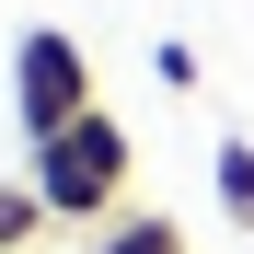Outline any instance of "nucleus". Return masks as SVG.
Returning a JSON list of instances; mask_svg holds the SVG:
<instances>
[{
	"label": "nucleus",
	"instance_id": "7ed1b4c3",
	"mask_svg": "<svg viewBox=\"0 0 254 254\" xmlns=\"http://www.w3.org/2000/svg\"><path fill=\"white\" fill-rule=\"evenodd\" d=\"M93 254H185V220L174 208H116V220L93 231Z\"/></svg>",
	"mask_w": 254,
	"mask_h": 254
},
{
	"label": "nucleus",
	"instance_id": "423d86ee",
	"mask_svg": "<svg viewBox=\"0 0 254 254\" xmlns=\"http://www.w3.org/2000/svg\"><path fill=\"white\" fill-rule=\"evenodd\" d=\"M150 69H162V93H196V47H185V35H162Z\"/></svg>",
	"mask_w": 254,
	"mask_h": 254
},
{
	"label": "nucleus",
	"instance_id": "39448f33",
	"mask_svg": "<svg viewBox=\"0 0 254 254\" xmlns=\"http://www.w3.org/2000/svg\"><path fill=\"white\" fill-rule=\"evenodd\" d=\"M58 220H47V196L35 185H0V254H23V243H47Z\"/></svg>",
	"mask_w": 254,
	"mask_h": 254
},
{
	"label": "nucleus",
	"instance_id": "f03ea898",
	"mask_svg": "<svg viewBox=\"0 0 254 254\" xmlns=\"http://www.w3.org/2000/svg\"><path fill=\"white\" fill-rule=\"evenodd\" d=\"M93 58H81V35L69 23H23L12 35V127H23V150L35 139H58L69 116H93Z\"/></svg>",
	"mask_w": 254,
	"mask_h": 254
},
{
	"label": "nucleus",
	"instance_id": "20e7f679",
	"mask_svg": "<svg viewBox=\"0 0 254 254\" xmlns=\"http://www.w3.org/2000/svg\"><path fill=\"white\" fill-rule=\"evenodd\" d=\"M208 196H220L231 231H254V139H220V150H208Z\"/></svg>",
	"mask_w": 254,
	"mask_h": 254
},
{
	"label": "nucleus",
	"instance_id": "f257e3e1",
	"mask_svg": "<svg viewBox=\"0 0 254 254\" xmlns=\"http://www.w3.org/2000/svg\"><path fill=\"white\" fill-rule=\"evenodd\" d=\"M127 174H139V150H127V127L104 104L69 116L58 139H35V162H23V185L47 196V220H69V231H104L116 208H127Z\"/></svg>",
	"mask_w": 254,
	"mask_h": 254
}]
</instances>
